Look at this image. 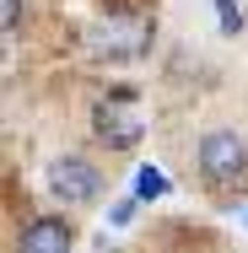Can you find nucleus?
<instances>
[{
  "instance_id": "5",
  "label": "nucleus",
  "mask_w": 248,
  "mask_h": 253,
  "mask_svg": "<svg viewBox=\"0 0 248 253\" xmlns=\"http://www.w3.org/2000/svg\"><path fill=\"white\" fill-rule=\"evenodd\" d=\"M16 253H70V226H65L59 215H38V221L22 226Z\"/></svg>"
},
{
  "instance_id": "6",
  "label": "nucleus",
  "mask_w": 248,
  "mask_h": 253,
  "mask_svg": "<svg viewBox=\"0 0 248 253\" xmlns=\"http://www.w3.org/2000/svg\"><path fill=\"white\" fill-rule=\"evenodd\" d=\"M135 194H141V200H162V194H167V178H162L156 167H141V178H135Z\"/></svg>"
},
{
  "instance_id": "8",
  "label": "nucleus",
  "mask_w": 248,
  "mask_h": 253,
  "mask_svg": "<svg viewBox=\"0 0 248 253\" xmlns=\"http://www.w3.org/2000/svg\"><path fill=\"white\" fill-rule=\"evenodd\" d=\"M0 11H5V33H16V16H22V0H0Z\"/></svg>"
},
{
  "instance_id": "4",
  "label": "nucleus",
  "mask_w": 248,
  "mask_h": 253,
  "mask_svg": "<svg viewBox=\"0 0 248 253\" xmlns=\"http://www.w3.org/2000/svg\"><path fill=\"white\" fill-rule=\"evenodd\" d=\"M49 194L65 205H87L98 194V172L81 162V156H54L49 162Z\"/></svg>"
},
{
  "instance_id": "2",
  "label": "nucleus",
  "mask_w": 248,
  "mask_h": 253,
  "mask_svg": "<svg viewBox=\"0 0 248 253\" xmlns=\"http://www.w3.org/2000/svg\"><path fill=\"white\" fill-rule=\"evenodd\" d=\"M151 38V22L146 16H135V11H113L108 22L92 27V49L98 54H113V59H130V54H141Z\"/></svg>"
},
{
  "instance_id": "9",
  "label": "nucleus",
  "mask_w": 248,
  "mask_h": 253,
  "mask_svg": "<svg viewBox=\"0 0 248 253\" xmlns=\"http://www.w3.org/2000/svg\"><path fill=\"white\" fill-rule=\"evenodd\" d=\"M130 215H135V200H119V205H113V221H119V226H124Z\"/></svg>"
},
{
  "instance_id": "3",
  "label": "nucleus",
  "mask_w": 248,
  "mask_h": 253,
  "mask_svg": "<svg viewBox=\"0 0 248 253\" xmlns=\"http://www.w3.org/2000/svg\"><path fill=\"white\" fill-rule=\"evenodd\" d=\"M199 167H205L210 183H232V178H243V172H248L243 140H238L232 129H210V135L199 140Z\"/></svg>"
},
{
  "instance_id": "1",
  "label": "nucleus",
  "mask_w": 248,
  "mask_h": 253,
  "mask_svg": "<svg viewBox=\"0 0 248 253\" xmlns=\"http://www.w3.org/2000/svg\"><path fill=\"white\" fill-rule=\"evenodd\" d=\"M98 140L102 146H113V151H130L141 135H146V124H141V108H135V97L130 92H108V97L98 102Z\"/></svg>"
},
{
  "instance_id": "7",
  "label": "nucleus",
  "mask_w": 248,
  "mask_h": 253,
  "mask_svg": "<svg viewBox=\"0 0 248 253\" xmlns=\"http://www.w3.org/2000/svg\"><path fill=\"white\" fill-rule=\"evenodd\" d=\"M216 11H221V33H243V11L232 0H216Z\"/></svg>"
}]
</instances>
